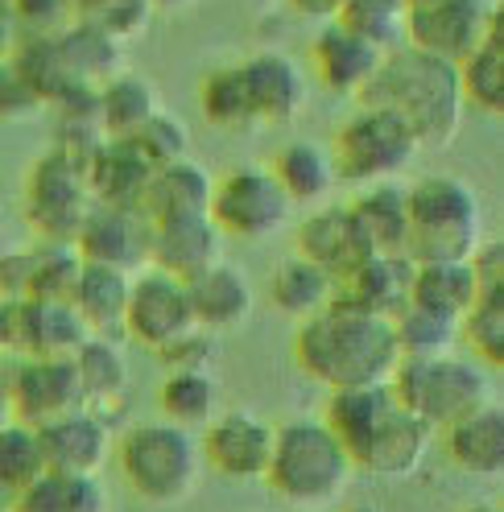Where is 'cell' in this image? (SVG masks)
Masks as SVG:
<instances>
[{
  "instance_id": "6da1fadb",
  "label": "cell",
  "mask_w": 504,
  "mask_h": 512,
  "mask_svg": "<svg viewBox=\"0 0 504 512\" xmlns=\"http://www.w3.org/2000/svg\"><path fill=\"white\" fill-rule=\"evenodd\" d=\"M294 360L327 389H360V384H389L401 364V343L389 314L364 310L335 294L323 310L298 323Z\"/></svg>"
},
{
  "instance_id": "7a4b0ae2",
  "label": "cell",
  "mask_w": 504,
  "mask_h": 512,
  "mask_svg": "<svg viewBox=\"0 0 504 512\" xmlns=\"http://www.w3.org/2000/svg\"><path fill=\"white\" fill-rule=\"evenodd\" d=\"M323 422L348 446L356 471H368L376 479L414 475L426 463L434 442V430L393 397L389 384L331 389Z\"/></svg>"
},
{
  "instance_id": "3957f363",
  "label": "cell",
  "mask_w": 504,
  "mask_h": 512,
  "mask_svg": "<svg viewBox=\"0 0 504 512\" xmlns=\"http://www.w3.org/2000/svg\"><path fill=\"white\" fill-rule=\"evenodd\" d=\"M356 100L397 112L422 149H451L467 120L459 62L426 54L418 46H397L381 54Z\"/></svg>"
},
{
  "instance_id": "277c9868",
  "label": "cell",
  "mask_w": 504,
  "mask_h": 512,
  "mask_svg": "<svg viewBox=\"0 0 504 512\" xmlns=\"http://www.w3.org/2000/svg\"><path fill=\"white\" fill-rule=\"evenodd\" d=\"M356 475V463L348 455L331 426L323 418H294L286 426H273V455L265 467V484L298 504L310 508H335L343 500Z\"/></svg>"
},
{
  "instance_id": "5b68a950",
  "label": "cell",
  "mask_w": 504,
  "mask_h": 512,
  "mask_svg": "<svg viewBox=\"0 0 504 512\" xmlns=\"http://www.w3.org/2000/svg\"><path fill=\"white\" fill-rule=\"evenodd\" d=\"M484 240V203L455 174H430L409 186V244L414 261H463Z\"/></svg>"
},
{
  "instance_id": "8992f818",
  "label": "cell",
  "mask_w": 504,
  "mask_h": 512,
  "mask_svg": "<svg viewBox=\"0 0 504 512\" xmlns=\"http://www.w3.org/2000/svg\"><path fill=\"white\" fill-rule=\"evenodd\" d=\"M199 442L186 426L174 422H141L129 426L116 442V467L129 492L145 504L170 508L182 504L199 484Z\"/></svg>"
},
{
  "instance_id": "52a82bcc",
  "label": "cell",
  "mask_w": 504,
  "mask_h": 512,
  "mask_svg": "<svg viewBox=\"0 0 504 512\" xmlns=\"http://www.w3.org/2000/svg\"><path fill=\"white\" fill-rule=\"evenodd\" d=\"M389 389L405 409H414L438 434L476 405L492 401V376L480 360H463L455 351H447V356H430V360H401L389 376Z\"/></svg>"
},
{
  "instance_id": "ba28073f",
  "label": "cell",
  "mask_w": 504,
  "mask_h": 512,
  "mask_svg": "<svg viewBox=\"0 0 504 512\" xmlns=\"http://www.w3.org/2000/svg\"><path fill=\"white\" fill-rule=\"evenodd\" d=\"M418 153H422L418 137L409 133V124L397 112L360 104L339 124L335 145H331V162H335L339 182L364 186V182L401 178L409 166H414Z\"/></svg>"
},
{
  "instance_id": "9c48e42d",
  "label": "cell",
  "mask_w": 504,
  "mask_h": 512,
  "mask_svg": "<svg viewBox=\"0 0 504 512\" xmlns=\"http://www.w3.org/2000/svg\"><path fill=\"white\" fill-rule=\"evenodd\" d=\"M290 211H294L290 195L281 190L273 170L261 162L232 166L224 178H215L211 207H207L215 228L232 240H265L286 228Z\"/></svg>"
},
{
  "instance_id": "30bf717a",
  "label": "cell",
  "mask_w": 504,
  "mask_h": 512,
  "mask_svg": "<svg viewBox=\"0 0 504 512\" xmlns=\"http://www.w3.org/2000/svg\"><path fill=\"white\" fill-rule=\"evenodd\" d=\"M21 207H25V223L34 228L38 240H62L75 244L87 211L96 207L87 190V174L83 166H75L67 153L50 149L46 157H38L25 174V190H21Z\"/></svg>"
},
{
  "instance_id": "8fae6325",
  "label": "cell",
  "mask_w": 504,
  "mask_h": 512,
  "mask_svg": "<svg viewBox=\"0 0 504 512\" xmlns=\"http://www.w3.org/2000/svg\"><path fill=\"white\" fill-rule=\"evenodd\" d=\"M195 327L199 323H195L191 298H186V281H178L162 269L133 273L129 306H124V327H120L124 339L157 356V351H166L170 343L191 335Z\"/></svg>"
},
{
  "instance_id": "7c38bea8",
  "label": "cell",
  "mask_w": 504,
  "mask_h": 512,
  "mask_svg": "<svg viewBox=\"0 0 504 512\" xmlns=\"http://www.w3.org/2000/svg\"><path fill=\"white\" fill-rule=\"evenodd\" d=\"M0 372H5L13 418L25 426H42L83 405L71 356H0Z\"/></svg>"
},
{
  "instance_id": "4fadbf2b",
  "label": "cell",
  "mask_w": 504,
  "mask_h": 512,
  "mask_svg": "<svg viewBox=\"0 0 504 512\" xmlns=\"http://www.w3.org/2000/svg\"><path fill=\"white\" fill-rule=\"evenodd\" d=\"M500 13V0H409L405 5V46L459 62L476 46Z\"/></svg>"
},
{
  "instance_id": "5bb4252c",
  "label": "cell",
  "mask_w": 504,
  "mask_h": 512,
  "mask_svg": "<svg viewBox=\"0 0 504 512\" xmlns=\"http://www.w3.org/2000/svg\"><path fill=\"white\" fill-rule=\"evenodd\" d=\"M273 455V426L252 409H228L215 413L203 426L199 459L211 467L219 479H265Z\"/></svg>"
},
{
  "instance_id": "9a60e30c",
  "label": "cell",
  "mask_w": 504,
  "mask_h": 512,
  "mask_svg": "<svg viewBox=\"0 0 504 512\" xmlns=\"http://www.w3.org/2000/svg\"><path fill=\"white\" fill-rule=\"evenodd\" d=\"M372 240L348 203H319L298 228V256L319 265L335 285L372 256Z\"/></svg>"
},
{
  "instance_id": "2e32d148",
  "label": "cell",
  "mask_w": 504,
  "mask_h": 512,
  "mask_svg": "<svg viewBox=\"0 0 504 512\" xmlns=\"http://www.w3.org/2000/svg\"><path fill=\"white\" fill-rule=\"evenodd\" d=\"M38 446H42V463L46 471L62 475H100V467L112 455V426L96 418L91 409H67L58 418L34 426Z\"/></svg>"
},
{
  "instance_id": "e0dca14e",
  "label": "cell",
  "mask_w": 504,
  "mask_h": 512,
  "mask_svg": "<svg viewBox=\"0 0 504 512\" xmlns=\"http://www.w3.org/2000/svg\"><path fill=\"white\" fill-rule=\"evenodd\" d=\"M75 248H79L83 261L137 273L141 265H149V219L137 207L96 203L75 236Z\"/></svg>"
},
{
  "instance_id": "ac0fdd59",
  "label": "cell",
  "mask_w": 504,
  "mask_h": 512,
  "mask_svg": "<svg viewBox=\"0 0 504 512\" xmlns=\"http://www.w3.org/2000/svg\"><path fill=\"white\" fill-rule=\"evenodd\" d=\"M224 232L211 215H182L149 223V269H162L178 281H191L215 261H224Z\"/></svg>"
},
{
  "instance_id": "d6986e66",
  "label": "cell",
  "mask_w": 504,
  "mask_h": 512,
  "mask_svg": "<svg viewBox=\"0 0 504 512\" xmlns=\"http://www.w3.org/2000/svg\"><path fill=\"white\" fill-rule=\"evenodd\" d=\"M186 298H191L195 323L211 335L244 331L252 323V314H257V290H252L248 273L232 265L228 256L186 281Z\"/></svg>"
},
{
  "instance_id": "ffe728a7",
  "label": "cell",
  "mask_w": 504,
  "mask_h": 512,
  "mask_svg": "<svg viewBox=\"0 0 504 512\" xmlns=\"http://www.w3.org/2000/svg\"><path fill=\"white\" fill-rule=\"evenodd\" d=\"M248 95H252V108H257V124L269 128H286L302 116L306 108V75L302 67L281 54V50H257L240 62Z\"/></svg>"
},
{
  "instance_id": "44dd1931",
  "label": "cell",
  "mask_w": 504,
  "mask_h": 512,
  "mask_svg": "<svg viewBox=\"0 0 504 512\" xmlns=\"http://www.w3.org/2000/svg\"><path fill=\"white\" fill-rule=\"evenodd\" d=\"M71 360L79 372L83 409H91L112 426L116 413L124 409V397H129V347H124V335H87Z\"/></svg>"
},
{
  "instance_id": "7402d4cb",
  "label": "cell",
  "mask_w": 504,
  "mask_h": 512,
  "mask_svg": "<svg viewBox=\"0 0 504 512\" xmlns=\"http://www.w3.org/2000/svg\"><path fill=\"white\" fill-rule=\"evenodd\" d=\"M376 62H381V50L364 42L356 29H348L339 17L323 21V29L310 42V67L319 75V83L335 95H360L376 71Z\"/></svg>"
},
{
  "instance_id": "603a6c76",
  "label": "cell",
  "mask_w": 504,
  "mask_h": 512,
  "mask_svg": "<svg viewBox=\"0 0 504 512\" xmlns=\"http://www.w3.org/2000/svg\"><path fill=\"white\" fill-rule=\"evenodd\" d=\"M443 446L459 471L467 475H504V409L500 401H484L451 426H443Z\"/></svg>"
},
{
  "instance_id": "cb8c5ba5",
  "label": "cell",
  "mask_w": 504,
  "mask_h": 512,
  "mask_svg": "<svg viewBox=\"0 0 504 512\" xmlns=\"http://www.w3.org/2000/svg\"><path fill=\"white\" fill-rule=\"evenodd\" d=\"M211 186H215V178L207 174V166L191 162V157L153 166V174H149V182L141 190V215L149 223L182 219V215H207Z\"/></svg>"
},
{
  "instance_id": "d4e9b609",
  "label": "cell",
  "mask_w": 504,
  "mask_h": 512,
  "mask_svg": "<svg viewBox=\"0 0 504 512\" xmlns=\"http://www.w3.org/2000/svg\"><path fill=\"white\" fill-rule=\"evenodd\" d=\"M87 190L91 199L104 207H137L141 211V190L153 174V166L137 153L129 137H104L96 153L87 157Z\"/></svg>"
},
{
  "instance_id": "484cf974",
  "label": "cell",
  "mask_w": 504,
  "mask_h": 512,
  "mask_svg": "<svg viewBox=\"0 0 504 512\" xmlns=\"http://www.w3.org/2000/svg\"><path fill=\"white\" fill-rule=\"evenodd\" d=\"M409 285H414V256H405V252H372L360 269H352L335 285V294L364 306V310L397 318L409 306Z\"/></svg>"
},
{
  "instance_id": "4316f807",
  "label": "cell",
  "mask_w": 504,
  "mask_h": 512,
  "mask_svg": "<svg viewBox=\"0 0 504 512\" xmlns=\"http://www.w3.org/2000/svg\"><path fill=\"white\" fill-rule=\"evenodd\" d=\"M129 285L133 273L112 269V265H96L83 261L71 306L79 310V318L87 323L91 335H120L124 327V306H129Z\"/></svg>"
},
{
  "instance_id": "83f0119b",
  "label": "cell",
  "mask_w": 504,
  "mask_h": 512,
  "mask_svg": "<svg viewBox=\"0 0 504 512\" xmlns=\"http://www.w3.org/2000/svg\"><path fill=\"white\" fill-rule=\"evenodd\" d=\"M273 178L281 182V190L290 195L294 207H319L331 199L335 190V162L331 149L319 141H290L286 149H277V157L269 162Z\"/></svg>"
},
{
  "instance_id": "f1b7e54d",
  "label": "cell",
  "mask_w": 504,
  "mask_h": 512,
  "mask_svg": "<svg viewBox=\"0 0 504 512\" xmlns=\"http://www.w3.org/2000/svg\"><path fill=\"white\" fill-rule=\"evenodd\" d=\"M360 219V228L368 232L376 252H405L409 244V186L397 178L385 182H364L360 195L348 203Z\"/></svg>"
},
{
  "instance_id": "f546056e",
  "label": "cell",
  "mask_w": 504,
  "mask_h": 512,
  "mask_svg": "<svg viewBox=\"0 0 504 512\" xmlns=\"http://www.w3.org/2000/svg\"><path fill=\"white\" fill-rule=\"evenodd\" d=\"M500 13H496L488 34L459 58L463 104L471 112H484V116L504 112V21H500Z\"/></svg>"
},
{
  "instance_id": "4dcf8cb0",
  "label": "cell",
  "mask_w": 504,
  "mask_h": 512,
  "mask_svg": "<svg viewBox=\"0 0 504 512\" xmlns=\"http://www.w3.org/2000/svg\"><path fill=\"white\" fill-rule=\"evenodd\" d=\"M162 108V95L145 75L116 71L96 87V124L104 137H133Z\"/></svg>"
},
{
  "instance_id": "1f68e13d",
  "label": "cell",
  "mask_w": 504,
  "mask_h": 512,
  "mask_svg": "<svg viewBox=\"0 0 504 512\" xmlns=\"http://www.w3.org/2000/svg\"><path fill=\"white\" fill-rule=\"evenodd\" d=\"M480 294V277L471 256L463 261H414V285H409V302L463 318Z\"/></svg>"
},
{
  "instance_id": "d6a6232c",
  "label": "cell",
  "mask_w": 504,
  "mask_h": 512,
  "mask_svg": "<svg viewBox=\"0 0 504 512\" xmlns=\"http://www.w3.org/2000/svg\"><path fill=\"white\" fill-rule=\"evenodd\" d=\"M58 46H62V58L67 67L75 71V79L83 83H104L108 75L124 71V42L112 38L108 29H100L96 21L87 17H75L62 34H54Z\"/></svg>"
},
{
  "instance_id": "836d02e7",
  "label": "cell",
  "mask_w": 504,
  "mask_h": 512,
  "mask_svg": "<svg viewBox=\"0 0 504 512\" xmlns=\"http://www.w3.org/2000/svg\"><path fill=\"white\" fill-rule=\"evenodd\" d=\"M199 108H203V120L215 124V128H224V133H248V128H261L240 62L211 67L199 79Z\"/></svg>"
},
{
  "instance_id": "e575fe53",
  "label": "cell",
  "mask_w": 504,
  "mask_h": 512,
  "mask_svg": "<svg viewBox=\"0 0 504 512\" xmlns=\"http://www.w3.org/2000/svg\"><path fill=\"white\" fill-rule=\"evenodd\" d=\"M13 512H108V496L96 475L42 471L13 500Z\"/></svg>"
},
{
  "instance_id": "d590c367",
  "label": "cell",
  "mask_w": 504,
  "mask_h": 512,
  "mask_svg": "<svg viewBox=\"0 0 504 512\" xmlns=\"http://www.w3.org/2000/svg\"><path fill=\"white\" fill-rule=\"evenodd\" d=\"M269 298L281 314H290V318H310L314 310H323L331 298H335V281L314 265L306 261V256H286L277 269H273V281H269Z\"/></svg>"
},
{
  "instance_id": "8d00e7d4",
  "label": "cell",
  "mask_w": 504,
  "mask_h": 512,
  "mask_svg": "<svg viewBox=\"0 0 504 512\" xmlns=\"http://www.w3.org/2000/svg\"><path fill=\"white\" fill-rule=\"evenodd\" d=\"M459 343L476 351L484 368H504V281H480L476 302L459 318Z\"/></svg>"
},
{
  "instance_id": "74e56055",
  "label": "cell",
  "mask_w": 504,
  "mask_h": 512,
  "mask_svg": "<svg viewBox=\"0 0 504 512\" xmlns=\"http://www.w3.org/2000/svg\"><path fill=\"white\" fill-rule=\"evenodd\" d=\"M79 269H83V256H79L75 244H62V240L29 244V285H25V298L71 302Z\"/></svg>"
},
{
  "instance_id": "f35d334b",
  "label": "cell",
  "mask_w": 504,
  "mask_h": 512,
  "mask_svg": "<svg viewBox=\"0 0 504 512\" xmlns=\"http://www.w3.org/2000/svg\"><path fill=\"white\" fill-rule=\"evenodd\" d=\"M215 401H219V384L215 372H186L170 368L162 389H157V405H162L166 422L174 426H207L215 418Z\"/></svg>"
},
{
  "instance_id": "ab89813d",
  "label": "cell",
  "mask_w": 504,
  "mask_h": 512,
  "mask_svg": "<svg viewBox=\"0 0 504 512\" xmlns=\"http://www.w3.org/2000/svg\"><path fill=\"white\" fill-rule=\"evenodd\" d=\"M393 327L401 343V360H430V356H447V351L459 347V318L414 306V302L393 318Z\"/></svg>"
},
{
  "instance_id": "60d3db41",
  "label": "cell",
  "mask_w": 504,
  "mask_h": 512,
  "mask_svg": "<svg viewBox=\"0 0 504 512\" xmlns=\"http://www.w3.org/2000/svg\"><path fill=\"white\" fill-rule=\"evenodd\" d=\"M42 471H46V463H42L38 430L17 418L0 426V500L13 504Z\"/></svg>"
},
{
  "instance_id": "b9f144b4",
  "label": "cell",
  "mask_w": 504,
  "mask_h": 512,
  "mask_svg": "<svg viewBox=\"0 0 504 512\" xmlns=\"http://www.w3.org/2000/svg\"><path fill=\"white\" fill-rule=\"evenodd\" d=\"M339 21L356 29V34L364 42H372L381 54L405 46V9L393 5V0H348Z\"/></svg>"
},
{
  "instance_id": "7bdbcfd3",
  "label": "cell",
  "mask_w": 504,
  "mask_h": 512,
  "mask_svg": "<svg viewBox=\"0 0 504 512\" xmlns=\"http://www.w3.org/2000/svg\"><path fill=\"white\" fill-rule=\"evenodd\" d=\"M129 141L137 145V153L149 166H166V162H178V157H191V128L166 108H157Z\"/></svg>"
},
{
  "instance_id": "ee69618b",
  "label": "cell",
  "mask_w": 504,
  "mask_h": 512,
  "mask_svg": "<svg viewBox=\"0 0 504 512\" xmlns=\"http://www.w3.org/2000/svg\"><path fill=\"white\" fill-rule=\"evenodd\" d=\"M87 335L91 331L71 302H38V356H75Z\"/></svg>"
},
{
  "instance_id": "f6af8a7d",
  "label": "cell",
  "mask_w": 504,
  "mask_h": 512,
  "mask_svg": "<svg viewBox=\"0 0 504 512\" xmlns=\"http://www.w3.org/2000/svg\"><path fill=\"white\" fill-rule=\"evenodd\" d=\"M75 13L96 21L100 29H108V34L120 38V42L141 38L149 29V21H153L149 0H75Z\"/></svg>"
},
{
  "instance_id": "bcb514c9",
  "label": "cell",
  "mask_w": 504,
  "mask_h": 512,
  "mask_svg": "<svg viewBox=\"0 0 504 512\" xmlns=\"http://www.w3.org/2000/svg\"><path fill=\"white\" fill-rule=\"evenodd\" d=\"M0 356H38L34 298H0Z\"/></svg>"
},
{
  "instance_id": "7dc6e473",
  "label": "cell",
  "mask_w": 504,
  "mask_h": 512,
  "mask_svg": "<svg viewBox=\"0 0 504 512\" xmlns=\"http://www.w3.org/2000/svg\"><path fill=\"white\" fill-rule=\"evenodd\" d=\"M42 108H46V100L34 91V83L13 67V58L5 54L0 58V120H29Z\"/></svg>"
},
{
  "instance_id": "c3c4849f",
  "label": "cell",
  "mask_w": 504,
  "mask_h": 512,
  "mask_svg": "<svg viewBox=\"0 0 504 512\" xmlns=\"http://www.w3.org/2000/svg\"><path fill=\"white\" fill-rule=\"evenodd\" d=\"M166 368H186V372H215L219 364V335L195 327L191 335H182L178 343H170L166 351H157Z\"/></svg>"
},
{
  "instance_id": "681fc988",
  "label": "cell",
  "mask_w": 504,
  "mask_h": 512,
  "mask_svg": "<svg viewBox=\"0 0 504 512\" xmlns=\"http://www.w3.org/2000/svg\"><path fill=\"white\" fill-rule=\"evenodd\" d=\"M9 9L29 34H62L79 17L75 0H9Z\"/></svg>"
},
{
  "instance_id": "f907efd6",
  "label": "cell",
  "mask_w": 504,
  "mask_h": 512,
  "mask_svg": "<svg viewBox=\"0 0 504 512\" xmlns=\"http://www.w3.org/2000/svg\"><path fill=\"white\" fill-rule=\"evenodd\" d=\"M343 5H348V0H290V9L306 21H335L343 13Z\"/></svg>"
},
{
  "instance_id": "816d5d0a",
  "label": "cell",
  "mask_w": 504,
  "mask_h": 512,
  "mask_svg": "<svg viewBox=\"0 0 504 512\" xmlns=\"http://www.w3.org/2000/svg\"><path fill=\"white\" fill-rule=\"evenodd\" d=\"M153 13H178V9H191L195 0H149Z\"/></svg>"
},
{
  "instance_id": "f5cc1de1",
  "label": "cell",
  "mask_w": 504,
  "mask_h": 512,
  "mask_svg": "<svg viewBox=\"0 0 504 512\" xmlns=\"http://www.w3.org/2000/svg\"><path fill=\"white\" fill-rule=\"evenodd\" d=\"M13 422V405H9V389H5V372H0V426Z\"/></svg>"
},
{
  "instance_id": "db71d44e",
  "label": "cell",
  "mask_w": 504,
  "mask_h": 512,
  "mask_svg": "<svg viewBox=\"0 0 504 512\" xmlns=\"http://www.w3.org/2000/svg\"><path fill=\"white\" fill-rule=\"evenodd\" d=\"M331 512H376L372 504H339V508H331Z\"/></svg>"
},
{
  "instance_id": "11a10c76",
  "label": "cell",
  "mask_w": 504,
  "mask_h": 512,
  "mask_svg": "<svg viewBox=\"0 0 504 512\" xmlns=\"http://www.w3.org/2000/svg\"><path fill=\"white\" fill-rule=\"evenodd\" d=\"M459 512H500V508L496 504H463Z\"/></svg>"
},
{
  "instance_id": "9f6ffc18",
  "label": "cell",
  "mask_w": 504,
  "mask_h": 512,
  "mask_svg": "<svg viewBox=\"0 0 504 512\" xmlns=\"http://www.w3.org/2000/svg\"><path fill=\"white\" fill-rule=\"evenodd\" d=\"M0 512H13V504H5V500H0Z\"/></svg>"
},
{
  "instance_id": "6f0895ef",
  "label": "cell",
  "mask_w": 504,
  "mask_h": 512,
  "mask_svg": "<svg viewBox=\"0 0 504 512\" xmlns=\"http://www.w3.org/2000/svg\"><path fill=\"white\" fill-rule=\"evenodd\" d=\"M310 512H331V508H310Z\"/></svg>"
},
{
  "instance_id": "680465c9",
  "label": "cell",
  "mask_w": 504,
  "mask_h": 512,
  "mask_svg": "<svg viewBox=\"0 0 504 512\" xmlns=\"http://www.w3.org/2000/svg\"><path fill=\"white\" fill-rule=\"evenodd\" d=\"M0 248H5V232H0Z\"/></svg>"
},
{
  "instance_id": "91938a15",
  "label": "cell",
  "mask_w": 504,
  "mask_h": 512,
  "mask_svg": "<svg viewBox=\"0 0 504 512\" xmlns=\"http://www.w3.org/2000/svg\"><path fill=\"white\" fill-rule=\"evenodd\" d=\"M492 5H496V0H492Z\"/></svg>"
}]
</instances>
